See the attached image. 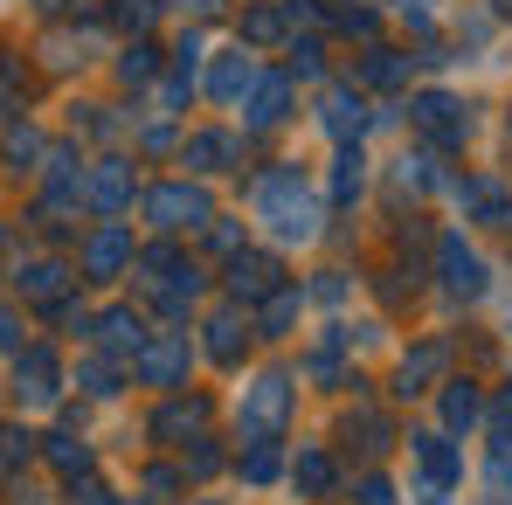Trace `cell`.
I'll list each match as a JSON object with an SVG mask.
<instances>
[{
    "label": "cell",
    "instance_id": "obj_1",
    "mask_svg": "<svg viewBox=\"0 0 512 505\" xmlns=\"http://www.w3.org/2000/svg\"><path fill=\"white\" fill-rule=\"evenodd\" d=\"M250 208H256V222H263L277 243H319V229H326V201L305 187V173H298V167L256 173Z\"/></svg>",
    "mask_w": 512,
    "mask_h": 505
},
{
    "label": "cell",
    "instance_id": "obj_2",
    "mask_svg": "<svg viewBox=\"0 0 512 505\" xmlns=\"http://www.w3.org/2000/svg\"><path fill=\"white\" fill-rule=\"evenodd\" d=\"M291 409H298V388H291V374H256L250 388H243V402H236V429L250 436V443H277L284 429H291Z\"/></svg>",
    "mask_w": 512,
    "mask_h": 505
},
{
    "label": "cell",
    "instance_id": "obj_3",
    "mask_svg": "<svg viewBox=\"0 0 512 505\" xmlns=\"http://www.w3.org/2000/svg\"><path fill=\"white\" fill-rule=\"evenodd\" d=\"M146 222H153L160 236L208 229V222H215V201H208L201 180H160V187H146Z\"/></svg>",
    "mask_w": 512,
    "mask_h": 505
},
{
    "label": "cell",
    "instance_id": "obj_4",
    "mask_svg": "<svg viewBox=\"0 0 512 505\" xmlns=\"http://www.w3.org/2000/svg\"><path fill=\"white\" fill-rule=\"evenodd\" d=\"M409 125L429 139V153H457L471 139V104L450 90H423V97H409Z\"/></svg>",
    "mask_w": 512,
    "mask_h": 505
},
{
    "label": "cell",
    "instance_id": "obj_5",
    "mask_svg": "<svg viewBox=\"0 0 512 505\" xmlns=\"http://www.w3.org/2000/svg\"><path fill=\"white\" fill-rule=\"evenodd\" d=\"M132 367H139L146 388H180L187 367H194V346H187V333H153L139 353H132Z\"/></svg>",
    "mask_w": 512,
    "mask_h": 505
},
{
    "label": "cell",
    "instance_id": "obj_6",
    "mask_svg": "<svg viewBox=\"0 0 512 505\" xmlns=\"http://www.w3.org/2000/svg\"><path fill=\"white\" fill-rule=\"evenodd\" d=\"M14 395H21V409H49V402L63 395V360H56L49 346L14 353Z\"/></svg>",
    "mask_w": 512,
    "mask_h": 505
},
{
    "label": "cell",
    "instance_id": "obj_7",
    "mask_svg": "<svg viewBox=\"0 0 512 505\" xmlns=\"http://www.w3.org/2000/svg\"><path fill=\"white\" fill-rule=\"evenodd\" d=\"M436 270H443V291L450 298H485V256L471 250L464 236H436Z\"/></svg>",
    "mask_w": 512,
    "mask_h": 505
},
{
    "label": "cell",
    "instance_id": "obj_8",
    "mask_svg": "<svg viewBox=\"0 0 512 505\" xmlns=\"http://www.w3.org/2000/svg\"><path fill=\"white\" fill-rule=\"evenodd\" d=\"M450 194H457V208H464L471 222H485V229H512V194H506V180L471 173V180H450Z\"/></svg>",
    "mask_w": 512,
    "mask_h": 505
},
{
    "label": "cell",
    "instance_id": "obj_9",
    "mask_svg": "<svg viewBox=\"0 0 512 505\" xmlns=\"http://www.w3.org/2000/svg\"><path fill=\"white\" fill-rule=\"evenodd\" d=\"M208 422H215V402H208V395H173V402H160V409H153V422H146V429H153L160 443H180V436L194 443V436H208Z\"/></svg>",
    "mask_w": 512,
    "mask_h": 505
},
{
    "label": "cell",
    "instance_id": "obj_10",
    "mask_svg": "<svg viewBox=\"0 0 512 505\" xmlns=\"http://www.w3.org/2000/svg\"><path fill=\"white\" fill-rule=\"evenodd\" d=\"M277 284H284V263H277V256H256V250L229 256V298H236V305H263Z\"/></svg>",
    "mask_w": 512,
    "mask_h": 505
},
{
    "label": "cell",
    "instance_id": "obj_11",
    "mask_svg": "<svg viewBox=\"0 0 512 505\" xmlns=\"http://www.w3.org/2000/svg\"><path fill=\"white\" fill-rule=\"evenodd\" d=\"M443 367H450V339H423L416 353H402V367H395V395L409 402V395H429L436 381H443Z\"/></svg>",
    "mask_w": 512,
    "mask_h": 505
},
{
    "label": "cell",
    "instance_id": "obj_12",
    "mask_svg": "<svg viewBox=\"0 0 512 505\" xmlns=\"http://www.w3.org/2000/svg\"><path fill=\"white\" fill-rule=\"evenodd\" d=\"M84 201L97 215H125L132 208V160H97L84 173Z\"/></svg>",
    "mask_w": 512,
    "mask_h": 505
},
{
    "label": "cell",
    "instance_id": "obj_13",
    "mask_svg": "<svg viewBox=\"0 0 512 505\" xmlns=\"http://www.w3.org/2000/svg\"><path fill=\"white\" fill-rule=\"evenodd\" d=\"M132 256H139V250H132V229H125V222H104V229H97V236L84 243V277L111 284V277L132 263Z\"/></svg>",
    "mask_w": 512,
    "mask_h": 505
},
{
    "label": "cell",
    "instance_id": "obj_14",
    "mask_svg": "<svg viewBox=\"0 0 512 505\" xmlns=\"http://www.w3.org/2000/svg\"><path fill=\"white\" fill-rule=\"evenodd\" d=\"M14 291L28 305H56L70 291V263L63 256H28V263H14Z\"/></svg>",
    "mask_w": 512,
    "mask_h": 505
},
{
    "label": "cell",
    "instance_id": "obj_15",
    "mask_svg": "<svg viewBox=\"0 0 512 505\" xmlns=\"http://www.w3.org/2000/svg\"><path fill=\"white\" fill-rule=\"evenodd\" d=\"M90 333H97V346H104L111 360H132V353L153 339V333H146V319H139L132 305H111L104 319H90Z\"/></svg>",
    "mask_w": 512,
    "mask_h": 505
},
{
    "label": "cell",
    "instance_id": "obj_16",
    "mask_svg": "<svg viewBox=\"0 0 512 505\" xmlns=\"http://www.w3.org/2000/svg\"><path fill=\"white\" fill-rule=\"evenodd\" d=\"M180 167H194V173L243 167V139H236V132H194V139L180 146Z\"/></svg>",
    "mask_w": 512,
    "mask_h": 505
},
{
    "label": "cell",
    "instance_id": "obj_17",
    "mask_svg": "<svg viewBox=\"0 0 512 505\" xmlns=\"http://www.w3.org/2000/svg\"><path fill=\"white\" fill-rule=\"evenodd\" d=\"M256 84V63H250V49H222L215 63H208V97L215 104H243Z\"/></svg>",
    "mask_w": 512,
    "mask_h": 505
},
{
    "label": "cell",
    "instance_id": "obj_18",
    "mask_svg": "<svg viewBox=\"0 0 512 505\" xmlns=\"http://www.w3.org/2000/svg\"><path fill=\"white\" fill-rule=\"evenodd\" d=\"M319 125L340 139V146H360V132H367V104H360V90H326V104H319Z\"/></svg>",
    "mask_w": 512,
    "mask_h": 505
},
{
    "label": "cell",
    "instance_id": "obj_19",
    "mask_svg": "<svg viewBox=\"0 0 512 505\" xmlns=\"http://www.w3.org/2000/svg\"><path fill=\"white\" fill-rule=\"evenodd\" d=\"M284 104H291V77H256L250 97H243V125H250V132L284 125Z\"/></svg>",
    "mask_w": 512,
    "mask_h": 505
},
{
    "label": "cell",
    "instance_id": "obj_20",
    "mask_svg": "<svg viewBox=\"0 0 512 505\" xmlns=\"http://www.w3.org/2000/svg\"><path fill=\"white\" fill-rule=\"evenodd\" d=\"M436 416H443V429H478L485 422V388L478 381H443V402H436Z\"/></svg>",
    "mask_w": 512,
    "mask_h": 505
},
{
    "label": "cell",
    "instance_id": "obj_21",
    "mask_svg": "<svg viewBox=\"0 0 512 505\" xmlns=\"http://www.w3.org/2000/svg\"><path fill=\"white\" fill-rule=\"evenodd\" d=\"M416 443V457H423V478L429 485H443V492H457V478H464V464H457V450H450V436L443 429H423V436H409Z\"/></svg>",
    "mask_w": 512,
    "mask_h": 505
},
{
    "label": "cell",
    "instance_id": "obj_22",
    "mask_svg": "<svg viewBox=\"0 0 512 505\" xmlns=\"http://www.w3.org/2000/svg\"><path fill=\"white\" fill-rule=\"evenodd\" d=\"M243 353H250V319H243V312H215V319H208V360L236 367Z\"/></svg>",
    "mask_w": 512,
    "mask_h": 505
},
{
    "label": "cell",
    "instance_id": "obj_23",
    "mask_svg": "<svg viewBox=\"0 0 512 505\" xmlns=\"http://www.w3.org/2000/svg\"><path fill=\"white\" fill-rule=\"evenodd\" d=\"M333 478H340V471H333V457H326L319 443H305V450H298V464H291V485H298L305 499H326V492H333Z\"/></svg>",
    "mask_w": 512,
    "mask_h": 505
},
{
    "label": "cell",
    "instance_id": "obj_24",
    "mask_svg": "<svg viewBox=\"0 0 512 505\" xmlns=\"http://www.w3.org/2000/svg\"><path fill=\"white\" fill-rule=\"evenodd\" d=\"M360 84L367 90H402L409 84V56H402V49H367V56H360Z\"/></svg>",
    "mask_w": 512,
    "mask_h": 505
},
{
    "label": "cell",
    "instance_id": "obj_25",
    "mask_svg": "<svg viewBox=\"0 0 512 505\" xmlns=\"http://www.w3.org/2000/svg\"><path fill=\"white\" fill-rule=\"evenodd\" d=\"M42 457H49V464H56L70 485H77V478H90V443L77 436V429H56V436L42 443Z\"/></svg>",
    "mask_w": 512,
    "mask_h": 505
},
{
    "label": "cell",
    "instance_id": "obj_26",
    "mask_svg": "<svg viewBox=\"0 0 512 505\" xmlns=\"http://www.w3.org/2000/svg\"><path fill=\"white\" fill-rule=\"evenodd\" d=\"M298 305H305V298H298V284H277V291L263 298V312H256V333H263V339H284V333H291V319H298Z\"/></svg>",
    "mask_w": 512,
    "mask_h": 505
},
{
    "label": "cell",
    "instance_id": "obj_27",
    "mask_svg": "<svg viewBox=\"0 0 512 505\" xmlns=\"http://www.w3.org/2000/svg\"><path fill=\"white\" fill-rule=\"evenodd\" d=\"M360 187H367V160H360V146H340V160H333V187H326V194H333V201H353Z\"/></svg>",
    "mask_w": 512,
    "mask_h": 505
},
{
    "label": "cell",
    "instance_id": "obj_28",
    "mask_svg": "<svg viewBox=\"0 0 512 505\" xmlns=\"http://www.w3.org/2000/svg\"><path fill=\"white\" fill-rule=\"evenodd\" d=\"M402 180V194H429V187H443V173H436V153H416V160H402L395 167Z\"/></svg>",
    "mask_w": 512,
    "mask_h": 505
},
{
    "label": "cell",
    "instance_id": "obj_29",
    "mask_svg": "<svg viewBox=\"0 0 512 505\" xmlns=\"http://www.w3.org/2000/svg\"><path fill=\"white\" fill-rule=\"evenodd\" d=\"M77 381H84V395L111 402V395H118V360H111V353H104V360H84V367H77Z\"/></svg>",
    "mask_w": 512,
    "mask_h": 505
},
{
    "label": "cell",
    "instance_id": "obj_30",
    "mask_svg": "<svg viewBox=\"0 0 512 505\" xmlns=\"http://www.w3.org/2000/svg\"><path fill=\"white\" fill-rule=\"evenodd\" d=\"M0 153H7L14 167H35V160H42V139H35L28 125H7V139H0Z\"/></svg>",
    "mask_w": 512,
    "mask_h": 505
},
{
    "label": "cell",
    "instance_id": "obj_31",
    "mask_svg": "<svg viewBox=\"0 0 512 505\" xmlns=\"http://www.w3.org/2000/svg\"><path fill=\"white\" fill-rule=\"evenodd\" d=\"M277 471H284V464H277V443H250V457H243V478H250V485H270Z\"/></svg>",
    "mask_w": 512,
    "mask_h": 505
},
{
    "label": "cell",
    "instance_id": "obj_32",
    "mask_svg": "<svg viewBox=\"0 0 512 505\" xmlns=\"http://www.w3.org/2000/svg\"><path fill=\"white\" fill-rule=\"evenodd\" d=\"M153 70H160V56H153V49H146V42H132V49H125V56H118V77H125V84H146V77H153Z\"/></svg>",
    "mask_w": 512,
    "mask_h": 505
},
{
    "label": "cell",
    "instance_id": "obj_33",
    "mask_svg": "<svg viewBox=\"0 0 512 505\" xmlns=\"http://www.w3.org/2000/svg\"><path fill=\"white\" fill-rule=\"evenodd\" d=\"M222 471V450H215V436H194V450H187V478H215Z\"/></svg>",
    "mask_w": 512,
    "mask_h": 505
},
{
    "label": "cell",
    "instance_id": "obj_34",
    "mask_svg": "<svg viewBox=\"0 0 512 505\" xmlns=\"http://www.w3.org/2000/svg\"><path fill=\"white\" fill-rule=\"evenodd\" d=\"M28 457H35V436H28L21 422H7V429H0V464H28Z\"/></svg>",
    "mask_w": 512,
    "mask_h": 505
},
{
    "label": "cell",
    "instance_id": "obj_35",
    "mask_svg": "<svg viewBox=\"0 0 512 505\" xmlns=\"http://www.w3.org/2000/svg\"><path fill=\"white\" fill-rule=\"evenodd\" d=\"M243 35H250V42H277V35H284V14H277V7H250Z\"/></svg>",
    "mask_w": 512,
    "mask_h": 505
},
{
    "label": "cell",
    "instance_id": "obj_36",
    "mask_svg": "<svg viewBox=\"0 0 512 505\" xmlns=\"http://www.w3.org/2000/svg\"><path fill=\"white\" fill-rule=\"evenodd\" d=\"M319 70H326V49L319 42H298L291 49V77H319Z\"/></svg>",
    "mask_w": 512,
    "mask_h": 505
},
{
    "label": "cell",
    "instance_id": "obj_37",
    "mask_svg": "<svg viewBox=\"0 0 512 505\" xmlns=\"http://www.w3.org/2000/svg\"><path fill=\"white\" fill-rule=\"evenodd\" d=\"M111 14H118V28H132V35H139V28H153V0H118Z\"/></svg>",
    "mask_w": 512,
    "mask_h": 505
},
{
    "label": "cell",
    "instance_id": "obj_38",
    "mask_svg": "<svg viewBox=\"0 0 512 505\" xmlns=\"http://www.w3.org/2000/svg\"><path fill=\"white\" fill-rule=\"evenodd\" d=\"M208 243H215L222 256H236L243 250V222H222V215H215V222H208Z\"/></svg>",
    "mask_w": 512,
    "mask_h": 505
},
{
    "label": "cell",
    "instance_id": "obj_39",
    "mask_svg": "<svg viewBox=\"0 0 512 505\" xmlns=\"http://www.w3.org/2000/svg\"><path fill=\"white\" fill-rule=\"evenodd\" d=\"M180 485H187V471H167V464H153V471H146V492H153V499H173Z\"/></svg>",
    "mask_w": 512,
    "mask_h": 505
},
{
    "label": "cell",
    "instance_id": "obj_40",
    "mask_svg": "<svg viewBox=\"0 0 512 505\" xmlns=\"http://www.w3.org/2000/svg\"><path fill=\"white\" fill-rule=\"evenodd\" d=\"M360 505H395V485H388L381 471H367V478H360Z\"/></svg>",
    "mask_w": 512,
    "mask_h": 505
},
{
    "label": "cell",
    "instance_id": "obj_41",
    "mask_svg": "<svg viewBox=\"0 0 512 505\" xmlns=\"http://www.w3.org/2000/svg\"><path fill=\"white\" fill-rule=\"evenodd\" d=\"M340 28H346V35H374V14H367V7H346Z\"/></svg>",
    "mask_w": 512,
    "mask_h": 505
},
{
    "label": "cell",
    "instance_id": "obj_42",
    "mask_svg": "<svg viewBox=\"0 0 512 505\" xmlns=\"http://www.w3.org/2000/svg\"><path fill=\"white\" fill-rule=\"evenodd\" d=\"M312 291H319V298H326V305H340V298H346V277H340V270H326V277H319V284H312Z\"/></svg>",
    "mask_w": 512,
    "mask_h": 505
},
{
    "label": "cell",
    "instance_id": "obj_43",
    "mask_svg": "<svg viewBox=\"0 0 512 505\" xmlns=\"http://www.w3.org/2000/svg\"><path fill=\"white\" fill-rule=\"evenodd\" d=\"M492 429H499V436H512V388L499 395V409H492Z\"/></svg>",
    "mask_w": 512,
    "mask_h": 505
},
{
    "label": "cell",
    "instance_id": "obj_44",
    "mask_svg": "<svg viewBox=\"0 0 512 505\" xmlns=\"http://www.w3.org/2000/svg\"><path fill=\"white\" fill-rule=\"evenodd\" d=\"M0 346H14V353H21V326L7 319V305H0Z\"/></svg>",
    "mask_w": 512,
    "mask_h": 505
},
{
    "label": "cell",
    "instance_id": "obj_45",
    "mask_svg": "<svg viewBox=\"0 0 512 505\" xmlns=\"http://www.w3.org/2000/svg\"><path fill=\"white\" fill-rule=\"evenodd\" d=\"M187 7H194V14H215V7H222V0H187Z\"/></svg>",
    "mask_w": 512,
    "mask_h": 505
},
{
    "label": "cell",
    "instance_id": "obj_46",
    "mask_svg": "<svg viewBox=\"0 0 512 505\" xmlns=\"http://www.w3.org/2000/svg\"><path fill=\"white\" fill-rule=\"evenodd\" d=\"M499 505H512V499H499Z\"/></svg>",
    "mask_w": 512,
    "mask_h": 505
}]
</instances>
